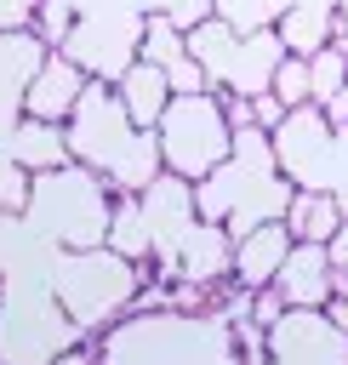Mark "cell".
Wrapping results in <instances>:
<instances>
[{
	"label": "cell",
	"instance_id": "1",
	"mask_svg": "<svg viewBox=\"0 0 348 365\" xmlns=\"http://www.w3.org/2000/svg\"><path fill=\"white\" fill-rule=\"evenodd\" d=\"M97 365H251L234 319L188 308H143L108 325Z\"/></svg>",
	"mask_w": 348,
	"mask_h": 365
},
{
	"label": "cell",
	"instance_id": "2",
	"mask_svg": "<svg viewBox=\"0 0 348 365\" xmlns=\"http://www.w3.org/2000/svg\"><path fill=\"white\" fill-rule=\"evenodd\" d=\"M291 188H297V182L280 171L274 137H268L262 125H245V131H234L228 160H222L211 177L194 182V205H200V217L222 222V228L240 240L245 228H257V222H268V217H285Z\"/></svg>",
	"mask_w": 348,
	"mask_h": 365
},
{
	"label": "cell",
	"instance_id": "3",
	"mask_svg": "<svg viewBox=\"0 0 348 365\" xmlns=\"http://www.w3.org/2000/svg\"><path fill=\"white\" fill-rule=\"evenodd\" d=\"M108 211H114V188L103 171L68 160L51 171H34L29 205L23 217L34 222L40 240H51L57 251H86V245H108Z\"/></svg>",
	"mask_w": 348,
	"mask_h": 365
},
{
	"label": "cell",
	"instance_id": "4",
	"mask_svg": "<svg viewBox=\"0 0 348 365\" xmlns=\"http://www.w3.org/2000/svg\"><path fill=\"white\" fill-rule=\"evenodd\" d=\"M51 302L86 331H108L114 319L131 314V302L143 297V274L131 257H120L114 245H86V251H57L51 257Z\"/></svg>",
	"mask_w": 348,
	"mask_h": 365
},
{
	"label": "cell",
	"instance_id": "5",
	"mask_svg": "<svg viewBox=\"0 0 348 365\" xmlns=\"http://www.w3.org/2000/svg\"><path fill=\"white\" fill-rule=\"evenodd\" d=\"M154 131H160L165 171H177V177H188V182L211 177V171L228 160V148H234V125H228L217 91H177Z\"/></svg>",
	"mask_w": 348,
	"mask_h": 365
},
{
	"label": "cell",
	"instance_id": "6",
	"mask_svg": "<svg viewBox=\"0 0 348 365\" xmlns=\"http://www.w3.org/2000/svg\"><path fill=\"white\" fill-rule=\"evenodd\" d=\"M274 137V154H280V171L297 182V188H342L348 182V131H337L325 120V108L302 103V108H285V120L268 131Z\"/></svg>",
	"mask_w": 348,
	"mask_h": 365
},
{
	"label": "cell",
	"instance_id": "7",
	"mask_svg": "<svg viewBox=\"0 0 348 365\" xmlns=\"http://www.w3.org/2000/svg\"><path fill=\"white\" fill-rule=\"evenodd\" d=\"M63 131H68V154H74L80 165L114 177V171L126 165V154H131V143H137L143 125L126 114V103H120V91H114L108 80H91L86 97L74 103V114L63 120Z\"/></svg>",
	"mask_w": 348,
	"mask_h": 365
},
{
	"label": "cell",
	"instance_id": "8",
	"mask_svg": "<svg viewBox=\"0 0 348 365\" xmlns=\"http://www.w3.org/2000/svg\"><path fill=\"white\" fill-rule=\"evenodd\" d=\"M262 348L280 365H348V331L325 308H285L262 331Z\"/></svg>",
	"mask_w": 348,
	"mask_h": 365
},
{
	"label": "cell",
	"instance_id": "9",
	"mask_svg": "<svg viewBox=\"0 0 348 365\" xmlns=\"http://www.w3.org/2000/svg\"><path fill=\"white\" fill-rule=\"evenodd\" d=\"M143 217H148V240H154V262L165 279H177V245L183 234L200 222V205H194V182L177 177V171H160L143 194Z\"/></svg>",
	"mask_w": 348,
	"mask_h": 365
},
{
	"label": "cell",
	"instance_id": "10",
	"mask_svg": "<svg viewBox=\"0 0 348 365\" xmlns=\"http://www.w3.org/2000/svg\"><path fill=\"white\" fill-rule=\"evenodd\" d=\"M137 40H143V17H80L74 34L63 40V51L91 74V80H120L137 63Z\"/></svg>",
	"mask_w": 348,
	"mask_h": 365
},
{
	"label": "cell",
	"instance_id": "11",
	"mask_svg": "<svg viewBox=\"0 0 348 365\" xmlns=\"http://www.w3.org/2000/svg\"><path fill=\"white\" fill-rule=\"evenodd\" d=\"M274 291L285 297V308H325V302H331V291H337V262H331V245L291 240V257L280 262Z\"/></svg>",
	"mask_w": 348,
	"mask_h": 365
},
{
	"label": "cell",
	"instance_id": "12",
	"mask_svg": "<svg viewBox=\"0 0 348 365\" xmlns=\"http://www.w3.org/2000/svg\"><path fill=\"white\" fill-rule=\"evenodd\" d=\"M86 86H91V74L68 51H46V63L34 68V80L23 91V114H34V120H68L74 103L86 97Z\"/></svg>",
	"mask_w": 348,
	"mask_h": 365
},
{
	"label": "cell",
	"instance_id": "13",
	"mask_svg": "<svg viewBox=\"0 0 348 365\" xmlns=\"http://www.w3.org/2000/svg\"><path fill=\"white\" fill-rule=\"evenodd\" d=\"M46 51H51V46H46L34 29H6V34H0V143H6V131L17 125L23 91H29L34 68L46 63Z\"/></svg>",
	"mask_w": 348,
	"mask_h": 365
},
{
	"label": "cell",
	"instance_id": "14",
	"mask_svg": "<svg viewBox=\"0 0 348 365\" xmlns=\"http://www.w3.org/2000/svg\"><path fill=\"white\" fill-rule=\"evenodd\" d=\"M177 279H188V285H222V279H234V234L222 228V222H211V217H200L188 234H183V245H177Z\"/></svg>",
	"mask_w": 348,
	"mask_h": 365
},
{
	"label": "cell",
	"instance_id": "15",
	"mask_svg": "<svg viewBox=\"0 0 348 365\" xmlns=\"http://www.w3.org/2000/svg\"><path fill=\"white\" fill-rule=\"evenodd\" d=\"M285 257H291V228H285V217H268V222L245 228V234L234 240V285H240V291L274 285V274H280Z\"/></svg>",
	"mask_w": 348,
	"mask_h": 365
},
{
	"label": "cell",
	"instance_id": "16",
	"mask_svg": "<svg viewBox=\"0 0 348 365\" xmlns=\"http://www.w3.org/2000/svg\"><path fill=\"white\" fill-rule=\"evenodd\" d=\"M337 29H342V11H337L331 0H291V6H280V17H274V34H280V46H285L291 57L325 51V46L337 40Z\"/></svg>",
	"mask_w": 348,
	"mask_h": 365
},
{
	"label": "cell",
	"instance_id": "17",
	"mask_svg": "<svg viewBox=\"0 0 348 365\" xmlns=\"http://www.w3.org/2000/svg\"><path fill=\"white\" fill-rule=\"evenodd\" d=\"M0 154L17 160L23 171H51V165H68V160H74L63 120H34V114H17V125H11L6 143H0Z\"/></svg>",
	"mask_w": 348,
	"mask_h": 365
},
{
	"label": "cell",
	"instance_id": "18",
	"mask_svg": "<svg viewBox=\"0 0 348 365\" xmlns=\"http://www.w3.org/2000/svg\"><path fill=\"white\" fill-rule=\"evenodd\" d=\"M114 91H120L126 114H131L137 125H148V131L160 125V114H165V108H171V97H177V91H171V80H165V68H160V63H148V57H137V63L114 80Z\"/></svg>",
	"mask_w": 348,
	"mask_h": 365
},
{
	"label": "cell",
	"instance_id": "19",
	"mask_svg": "<svg viewBox=\"0 0 348 365\" xmlns=\"http://www.w3.org/2000/svg\"><path fill=\"white\" fill-rule=\"evenodd\" d=\"M285 228H291V240L331 245V234L342 228V205H337V194H331V188H291Z\"/></svg>",
	"mask_w": 348,
	"mask_h": 365
},
{
	"label": "cell",
	"instance_id": "20",
	"mask_svg": "<svg viewBox=\"0 0 348 365\" xmlns=\"http://www.w3.org/2000/svg\"><path fill=\"white\" fill-rule=\"evenodd\" d=\"M108 245L131 262L154 257V240H148V217H143V200L137 194H114V211H108Z\"/></svg>",
	"mask_w": 348,
	"mask_h": 365
},
{
	"label": "cell",
	"instance_id": "21",
	"mask_svg": "<svg viewBox=\"0 0 348 365\" xmlns=\"http://www.w3.org/2000/svg\"><path fill=\"white\" fill-rule=\"evenodd\" d=\"M137 57H148V63H160V68H171V63H183V57H188V34L171 23V11H165V6L143 17V40H137Z\"/></svg>",
	"mask_w": 348,
	"mask_h": 365
},
{
	"label": "cell",
	"instance_id": "22",
	"mask_svg": "<svg viewBox=\"0 0 348 365\" xmlns=\"http://www.w3.org/2000/svg\"><path fill=\"white\" fill-rule=\"evenodd\" d=\"M308 86H314V97H308V103H314V108H325V103L348 86V51H342V46L314 51V57H308Z\"/></svg>",
	"mask_w": 348,
	"mask_h": 365
},
{
	"label": "cell",
	"instance_id": "23",
	"mask_svg": "<svg viewBox=\"0 0 348 365\" xmlns=\"http://www.w3.org/2000/svg\"><path fill=\"white\" fill-rule=\"evenodd\" d=\"M211 17H222L234 34H257V29H274V0H211Z\"/></svg>",
	"mask_w": 348,
	"mask_h": 365
},
{
	"label": "cell",
	"instance_id": "24",
	"mask_svg": "<svg viewBox=\"0 0 348 365\" xmlns=\"http://www.w3.org/2000/svg\"><path fill=\"white\" fill-rule=\"evenodd\" d=\"M74 23H80L74 0H40V6H34V23H29V29H34V34H40V40H46L51 51H57V46H63V40L74 34Z\"/></svg>",
	"mask_w": 348,
	"mask_h": 365
},
{
	"label": "cell",
	"instance_id": "25",
	"mask_svg": "<svg viewBox=\"0 0 348 365\" xmlns=\"http://www.w3.org/2000/svg\"><path fill=\"white\" fill-rule=\"evenodd\" d=\"M268 91H274L285 108H302V103L314 97V86H308V57H291V51H285L280 68H274V86H268Z\"/></svg>",
	"mask_w": 348,
	"mask_h": 365
},
{
	"label": "cell",
	"instance_id": "26",
	"mask_svg": "<svg viewBox=\"0 0 348 365\" xmlns=\"http://www.w3.org/2000/svg\"><path fill=\"white\" fill-rule=\"evenodd\" d=\"M29 188H34V171H23L17 160H0V217L23 211L29 205Z\"/></svg>",
	"mask_w": 348,
	"mask_h": 365
},
{
	"label": "cell",
	"instance_id": "27",
	"mask_svg": "<svg viewBox=\"0 0 348 365\" xmlns=\"http://www.w3.org/2000/svg\"><path fill=\"white\" fill-rule=\"evenodd\" d=\"M251 114H257V125H262V131H274V125L285 120V103H280L274 91H257V97H251Z\"/></svg>",
	"mask_w": 348,
	"mask_h": 365
},
{
	"label": "cell",
	"instance_id": "28",
	"mask_svg": "<svg viewBox=\"0 0 348 365\" xmlns=\"http://www.w3.org/2000/svg\"><path fill=\"white\" fill-rule=\"evenodd\" d=\"M34 6L40 0H0V34L6 29H29L34 23Z\"/></svg>",
	"mask_w": 348,
	"mask_h": 365
},
{
	"label": "cell",
	"instance_id": "29",
	"mask_svg": "<svg viewBox=\"0 0 348 365\" xmlns=\"http://www.w3.org/2000/svg\"><path fill=\"white\" fill-rule=\"evenodd\" d=\"M46 365H97V354H91V348H80V342H68V348H57Z\"/></svg>",
	"mask_w": 348,
	"mask_h": 365
},
{
	"label": "cell",
	"instance_id": "30",
	"mask_svg": "<svg viewBox=\"0 0 348 365\" xmlns=\"http://www.w3.org/2000/svg\"><path fill=\"white\" fill-rule=\"evenodd\" d=\"M331 262H337V274H348V217H342V228L331 234Z\"/></svg>",
	"mask_w": 348,
	"mask_h": 365
},
{
	"label": "cell",
	"instance_id": "31",
	"mask_svg": "<svg viewBox=\"0 0 348 365\" xmlns=\"http://www.w3.org/2000/svg\"><path fill=\"white\" fill-rule=\"evenodd\" d=\"M337 11H342V29H348V0H337Z\"/></svg>",
	"mask_w": 348,
	"mask_h": 365
},
{
	"label": "cell",
	"instance_id": "32",
	"mask_svg": "<svg viewBox=\"0 0 348 365\" xmlns=\"http://www.w3.org/2000/svg\"><path fill=\"white\" fill-rule=\"evenodd\" d=\"M257 365H280V359H268V354H262V359H257Z\"/></svg>",
	"mask_w": 348,
	"mask_h": 365
},
{
	"label": "cell",
	"instance_id": "33",
	"mask_svg": "<svg viewBox=\"0 0 348 365\" xmlns=\"http://www.w3.org/2000/svg\"><path fill=\"white\" fill-rule=\"evenodd\" d=\"M0 297H6V279H0Z\"/></svg>",
	"mask_w": 348,
	"mask_h": 365
},
{
	"label": "cell",
	"instance_id": "34",
	"mask_svg": "<svg viewBox=\"0 0 348 365\" xmlns=\"http://www.w3.org/2000/svg\"><path fill=\"white\" fill-rule=\"evenodd\" d=\"M0 365H6V359H0Z\"/></svg>",
	"mask_w": 348,
	"mask_h": 365
}]
</instances>
